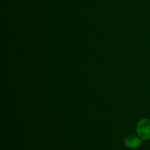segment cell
<instances>
[{"mask_svg": "<svg viewBox=\"0 0 150 150\" xmlns=\"http://www.w3.org/2000/svg\"><path fill=\"white\" fill-rule=\"evenodd\" d=\"M136 131L142 140L150 139V120L148 119L141 120L136 125Z\"/></svg>", "mask_w": 150, "mask_h": 150, "instance_id": "obj_1", "label": "cell"}, {"mask_svg": "<svg viewBox=\"0 0 150 150\" xmlns=\"http://www.w3.org/2000/svg\"><path fill=\"white\" fill-rule=\"evenodd\" d=\"M142 139L140 137L136 136H129L126 137L125 140V144L126 146L130 149H136L139 147L142 144Z\"/></svg>", "mask_w": 150, "mask_h": 150, "instance_id": "obj_2", "label": "cell"}]
</instances>
